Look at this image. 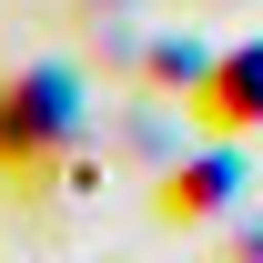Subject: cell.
Wrapping results in <instances>:
<instances>
[{
	"label": "cell",
	"mask_w": 263,
	"mask_h": 263,
	"mask_svg": "<svg viewBox=\"0 0 263 263\" xmlns=\"http://www.w3.org/2000/svg\"><path fill=\"white\" fill-rule=\"evenodd\" d=\"M81 142V81L71 71H10L0 81V182H51L61 152Z\"/></svg>",
	"instance_id": "6da1fadb"
},
{
	"label": "cell",
	"mask_w": 263,
	"mask_h": 263,
	"mask_svg": "<svg viewBox=\"0 0 263 263\" xmlns=\"http://www.w3.org/2000/svg\"><path fill=\"white\" fill-rule=\"evenodd\" d=\"M193 122H202V132H253V122H263V41L223 51V61L193 81Z\"/></svg>",
	"instance_id": "7a4b0ae2"
},
{
	"label": "cell",
	"mask_w": 263,
	"mask_h": 263,
	"mask_svg": "<svg viewBox=\"0 0 263 263\" xmlns=\"http://www.w3.org/2000/svg\"><path fill=\"white\" fill-rule=\"evenodd\" d=\"M223 202H233V162H223V152H213V162H182L162 182V213H172V223H202V213H223Z\"/></svg>",
	"instance_id": "3957f363"
}]
</instances>
